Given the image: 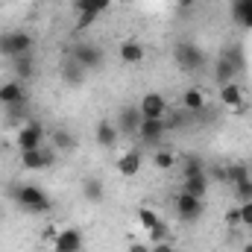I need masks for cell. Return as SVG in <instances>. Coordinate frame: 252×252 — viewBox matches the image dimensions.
<instances>
[{
  "label": "cell",
  "instance_id": "15",
  "mask_svg": "<svg viewBox=\"0 0 252 252\" xmlns=\"http://www.w3.org/2000/svg\"><path fill=\"white\" fill-rule=\"evenodd\" d=\"M205 106H208V97H205L202 88H196V85L185 88V94H182V109H185L188 115H199V112H205Z\"/></svg>",
  "mask_w": 252,
  "mask_h": 252
},
{
  "label": "cell",
  "instance_id": "30",
  "mask_svg": "<svg viewBox=\"0 0 252 252\" xmlns=\"http://www.w3.org/2000/svg\"><path fill=\"white\" fill-rule=\"evenodd\" d=\"M238 226H250L252 229V199L238 205Z\"/></svg>",
  "mask_w": 252,
  "mask_h": 252
},
{
  "label": "cell",
  "instance_id": "5",
  "mask_svg": "<svg viewBox=\"0 0 252 252\" xmlns=\"http://www.w3.org/2000/svg\"><path fill=\"white\" fill-rule=\"evenodd\" d=\"M173 208H176L179 220H185V223H193V220L202 217V199L193 196V193H188V190H179V193H176Z\"/></svg>",
  "mask_w": 252,
  "mask_h": 252
},
{
  "label": "cell",
  "instance_id": "23",
  "mask_svg": "<svg viewBox=\"0 0 252 252\" xmlns=\"http://www.w3.org/2000/svg\"><path fill=\"white\" fill-rule=\"evenodd\" d=\"M12 67H15V79H32L35 76V56L32 53L18 56V59H12Z\"/></svg>",
  "mask_w": 252,
  "mask_h": 252
},
{
  "label": "cell",
  "instance_id": "21",
  "mask_svg": "<svg viewBox=\"0 0 252 252\" xmlns=\"http://www.w3.org/2000/svg\"><path fill=\"white\" fill-rule=\"evenodd\" d=\"M232 18L238 27L252 30V0H232Z\"/></svg>",
  "mask_w": 252,
  "mask_h": 252
},
{
  "label": "cell",
  "instance_id": "7",
  "mask_svg": "<svg viewBox=\"0 0 252 252\" xmlns=\"http://www.w3.org/2000/svg\"><path fill=\"white\" fill-rule=\"evenodd\" d=\"M173 59H176V64H179L182 70H199V67L205 64V53H202L196 44L182 41V44H176V50H173Z\"/></svg>",
  "mask_w": 252,
  "mask_h": 252
},
{
  "label": "cell",
  "instance_id": "32",
  "mask_svg": "<svg viewBox=\"0 0 252 252\" xmlns=\"http://www.w3.org/2000/svg\"><path fill=\"white\" fill-rule=\"evenodd\" d=\"M150 247H153V244H147V241H132V244L126 247V252H150Z\"/></svg>",
  "mask_w": 252,
  "mask_h": 252
},
{
  "label": "cell",
  "instance_id": "33",
  "mask_svg": "<svg viewBox=\"0 0 252 252\" xmlns=\"http://www.w3.org/2000/svg\"><path fill=\"white\" fill-rule=\"evenodd\" d=\"M176 247H173V241H161V244H153L150 247V252H173Z\"/></svg>",
  "mask_w": 252,
  "mask_h": 252
},
{
  "label": "cell",
  "instance_id": "10",
  "mask_svg": "<svg viewBox=\"0 0 252 252\" xmlns=\"http://www.w3.org/2000/svg\"><path fill=\"white\" fill-rule=\"evenodd\" d=\"M70 59H73L76 64H82L85 70H94V67H100V64H103V53H100V47H97V44L79 41V44L70 50Z\"/></svg>",
  "mask_w": 252,
  "mask_h": 252
},
{
  "label": "cell",
  "instance_id": "16",
  "mask_svg": "<svg viewBox=\"0 0 252 252\" xmlns=\"http://www.w3.org/2000/svg\"><path fill=\"white\" fill-rule=\"evenodd\" d=\"M182 190H188V193H193V196L205 199V193H208V176H205V170L182 173Z\"/></svg>",
  "mask_w": 252,
  "mask_h": 252
},
{
  "label": "cell",
  "instance_id": "18",
  "mask_svg": "<svg viewBox=\"0 0 252 252\" xmlns=\"http://www.w3.org/2000/svg\"><path fill=\"white\" fill-rule=\"evenodd\" d=\"M118 56H121V62H124V64H141L144 59H147V50H144V44H141V41L126 38L124 44H121V50H118Z\"/></svg>",
  "mask_w": 252,
  "mask_h": 252
},
{
  "label": "cell",
  "instance_id": "31",
  "mask_svg": "<svg viewBox=\"0 0 252 252\" xmlns=\"http://www.w3.org/2000/svg\"><path fill=\"white\" fill-rule=\"evenodd\" d=\"M235 196H238V205H241V202H250L252 199V179L241 182V185H235Z\"/></svg>",
  "mask_w": 252,
  "mask_h": 252
},
{
  "label": "cell",
  "instance_id": "8",
  "mask_svg": "<svg viewBox=\"0 0 252 252\" xmlns=\"http://www.w3.org/2000/svg\"><path fill=\"white\" fill-rule=\"evenodd\" d=\"M82 244H85L82 232L73 229V226H67V229L56 232V238L50 241V250L53 252H82Z\"/></svg>",
  "mask_w": 252,
  "mask_h": 252
},
{
  "label": "cell",
  "instance_id": "6",
  "mask_svg": "<svg viewBox=\"0 0 252 252\" xmlns=\"http://www.w3.org/2000/svg\"><path fill=\"white\" fill-rule=\"evenodd\" d=\"M56 161V150L50 147H35V150H21V167L24 170H44Z\"/></svg>",
  "mask_w": 252,
  "mask_h": 252
},
{
  "label": "cell",
  "instance_id": "26",
  "mask_svg": "<svg viewBox=\"0 0 252 252\" xmlns=\"http://www.w3.org/2000/svg\"><path fill=\"white\" fill-rule=\"evenodd\" d=\"M62 76H64V82H67V85H79V82H82V76H85V67H82V64H76L70 56H67V62H64V67H62Z\"/></svg>",
  "mask_w": 252,
  "mask_h": 252
},
{
  "label": "cell",
  "instance_id": "24",
  "mask_svg": "<svg viewBox=\"0 0 252 252\" xmlns=\"http://www.w3.org/2000/svg\"><path fill=\"white\" fill-rule=\"evenodd\" d=\"M82 196H85L88 202H103V199H106V185H103V179L88 176V179L82 182Z\"/></svg>",
  "mask_w": 252,
  "mask_h": 252
},
{
  "label": "cell",
  "instance_id": "27",
  "mask_svg": "<svg viewBox=\"0 0 252 252\" xmlns=\"http://www.w3.org/2000/svg\"><path fill=\"white\" fill-rule=\"evenodd\" d=\"M138 220H141V229H147V232H153V229H158V226L164 223L153 208H141V211H138Z\"/></svg>",
  "mask_w": 252,
  "mask_h": 252
},
{
  "label": "cell",
  "instance_id": "1",
  "mask_svg": "<svg viewBox=\"0 0 252 252\" xmlns=\"http://www.w3.org/2000/svg\"><path fill=\"white\" fill-rule=\"evenodd\" d=\"M24 211H30V214H47L50 208H53V199L47 196V190L38 188V185H32V182H24V185H15L12 193H9Z\"/></svg>",
  "mask_w": 252,
  "mask_h": 252
},
{
  "label": "cell",
  "instance_id": "14",
  "mask_svg": "<svg viewBox=\"0 0 252 252\" xmlns=\"http://www.w3.org/2000/svg\"><path fill=\"white\" fill-rule=\"evenodd\" d=\"M118 138H121L118 124H112V121H100V124L94 126V141H97L103 150H112V147L118 144Z\"/></svg>",
  "mask_w": 252,
  "mask_h": 252
},
{
  "label": "cell",
  "instance_id": "36",
  "mask_svg": "<svg viewBox=\"0 0 252 252\" xmlns=\"http://www.w3.org/2000/svg\"><path fill=\"white\" fill-rule=\"evenodd\" d=\"M241 252H252V241H250V244H244V250H241Z\"/></svg>",
  "mask_w": 252,
  "mask_h": 252
},
{
  "label": "cell",
  "instance_id": "17",
  "mask_svg": "<svg viewBox=\"0 0 252 252\" xmlns=\"http://www.w3.org/2000/svg\"><path fill=\"white\" fill-rule=\"evenodd\" d=\"M144 121V115H141V109L138 106H126L121 109V118H118V129L126 132V135H138V126Z\"/></svg>",
  "mask_w": 252,
  "mask_h": 252
},
{
  "label": "cell",
  "instance_id": "19",
  "mask_svg": "<svg viewBox=\"0 0 252 252\" xmlns=\"http://www.w3.org/2000/svg\"><path fill=\"white\" fill-rule=\"evenodd\" d=\"M118 173L126 176V179H132V176L141 173V153L138 150H126L124 156L118 158Z\"/></svg>",
  "mask_w": 252,
  "mask_h": 252
},
{
  "label": "cell",
  "instance_id": "34",
  "mask_svg": "<svg viewBox=\"0 0 252 252\" xmlns=\"http://www.w3.org/2000/svg\"><path fill=\"white\" fill-rule=\"evenodd\" d=\"M226 220H229V226H238V208H235V211H229V214H226Z\"/></svg>",
  "mask_w": 252,
  "mask_h": 252
},
{
  "label": "cell",
  "instance_id": "2",
  "mask_svg": "<svg viewBox=\"0 0 252 252\" xmlns=\"http://www.w3.org/2000/svg\"><path fill=\"white\" fill-rule=\"evenodd\" d=\"M32 47H35V38H32L27 30H9V32H0V56H6V59L27 56V53H32Z\"/></svg>",
  "mask_w": 252,
  "mask_h": 252
},
{
  "label": "cell",
  "instance_id": "20",
  "mask_svg": "<svg viewBox=\"0 0 252 252\" xmlns=\"http://www.w3.org/2000/svg\"><path fill=\"white\" fill-rule=\"evenodd\" d=\"M50 147H53L56 153H73V150H76V138H73V132H67L64 126H56V129L50 132Z\"/></svg>",
  "mask_w": 252,
  "mask_h": 252
},
{
  "label": "cell",
  "instance_id": "4",
  "mask_svg": "<svg viewBox=\"0 0 252 252\" xmlns=\"http://www.w3.org/2000/svg\"><path fill=\"white\" fill-rule=\"evenodd\" d=\"M76 6V15H79V30H85V27H91L100 15H106L109 9H112V0H76L73 3Z\"/></svg>",
  "mask_w": 252,
  "mask_h": 252
},
{
  "label": "cell",
  "instance_id": "9",
  "mask_svg": "<svg viewBox=\"0 0 252 252\" xmlns=\"http://www.w3.org/2000/svg\"><path fill=\"white\" fill-rule=\"evenodd\" d=\"M167 132H170V129L164 124V118H144L141 126H138V138H141L144 144H150V147H158Z\"/></svg>",
  "mask_w": 252,
  "mask_h": 252
},
{
  "label": "cell",
  "instance_id": "29",
  "mask_svg": "<svg viewBox=\"0 0 252 252\" xmlns=\"http://www.w3.org/2000/svg\"><path fill=\"white\" fill-rule=\"evenodd\" d=\"M150 238H147V244H161V241H170V226L167 223H161L158 229H153V232H147Z\"/></svg>",
  "mask_w": 252,
  "mask_h": 252
},
{
  "label": "cell",
  "instance_id": "37",
  "mask_svg": "<svg viewBox=\"0 0 252 252\" xmlns=\"http://www.w3.org/2000/svg\"><path fill=\"white\" fill-rule=\"evenodd\" d=\"M173 252H182V250H173Z\"/></svg>",
  "mask_w": 252,
  "mask_h": 252
},
{
  "label": "cell",
  "instance_id": "28",
  "mask_svg": "<svg viewBox=\"0 0 252 252\" xmlns=\"http://www.w3.org/2000/svg\"><path fill=\"white\" fill-rule=\"evenodd\" d=\"M220 56H226L229 62L238 67V70H244V67H247V56H244V47H241V44H232V47H229V50H223Z\"/></svg>",
  "mask_w": 252,
  "mask_h": 252
},
{
  "label": "cell",
  "instance_id": "35",
  "mask_svg": "<svg viewBox=\"0 0 252 252\" xmlns=\"http://www.w3.org/2000/svg\"><path fill=\"white\" fill-rule=\"evenodd\" d=\"M193 3H196V0H176V6H179V9H190Z\"/></svg>",
  "mask_w": 252,
  "mask_h": 252
},
{
  "label": "cell",
  "instance_id": "11",
  "mask_svg": "<svg viewBox=\"0 0 252 252\" xmlns=\"http://www.w3.org/2000/svg\"><path fill=\"white\" fill-rule=\"evenodd\" d=\"M138 109H141V115H144V118H167L170 103L164 100V94H158V91H147V94L141 97Z\"/></svg>",
  "mask_w": 252,
  "mask_h": 252
},
{
  "label": "cell",
  "instance_id": "22",
  "mask_svg": "<svg viewBox=\"0 0 252 252\" xmlns=\"http://www.w3.org/2000/svg\"><path fill=\"white\" fill-rule=\"evenodd\" d=\"M238 73H241V70L229 62L226 56H217V62H214V79H217L220 85H226V82H235V76H238Z\"/></svg>",
  "mask_w": 252,
  "mask_h": 252
},
{
  "label": "cell",
  "instance_id": "12",
  "mask_svg": "<svg viewBox=\"0 0 252 252\" xmlns=\"http://www.w3.org/2000/svg\"><path fill=\"white\" fill-rule=\"evenodd\" d=\"M27 100V91H24V82L21 79H6L0 85V106L6 109H21Z\"/></svg>",
  "mask_w": 252,
  "mask_h": 252
},
{
  "label": "cell",
  "instance_id": "25",
  "mask_svg": "<svg viewBox=\"0 0 252 252\" xmlns=\"http://www.w3.org/2000/svg\"><path fill=\"white\" fill-rule=\"evenodd\" d=\"M153 167H156V170H173V167H176V153H173L170 147H158V150L153 153Z\"/></svg>",
  "mask_w": 252,
  "mask_h": 252
},
{
  "label": "cell",
  "instance_id": "3",
  "mask_svg": "<svg viewBox=\"0 0 252 252\" xmlns=\"http://www.w3.org/2000/svg\"><path fill=\"white\" fill-rule=\"evenodd\" d=\"M44 138H47V132H44L41 121H27L18 129L15 144H18V150H35V147H44Z\"/></svg>",
  "mask_w": 252,
  "mask_h": 252
},
{
  "label": "cell",
  "instance_id": "13",
  "mask_svg": "<svg viewBox=\"0 0 252 252\" xmlns=\"http://www.w3.org/2000/svg\"><path fill=\"white\" fill-rule=\"evenodd\" d=\"M220 106L232 109V112H244L247 109V94L238 82H226L220 85Z\"/></svg>",
  "mask_w": 252,
  "mask_h": 252
}]
</instances>
